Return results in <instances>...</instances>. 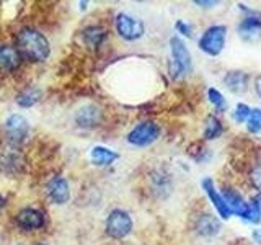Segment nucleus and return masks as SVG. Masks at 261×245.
I'll use <instances>...</instances> for the list:
<instances>
[{
  "label": "nucleus",
  "mask_w": 261,
  "mask_h": 245,
  "mask_svg": "<svg viewBox=\"0 0 261 245\" xmlns=\"http://www.w3.org/2000/svg\"><path fill=\"white\" fill-rule=\"evenodd\" d=\"M21 59L30 62H44L51 56L49 41L41 31L33 27H24L16 33V44Z\"/></svg>",
  "instance_id": "nucleus-1"
},
{
  "label": "nucleus",
  "mask_w": 261,
  "mask_h": 245,
  "mask_svg": "<svg viewBox=\"0 0 261 245\" xmlns=\"http://www.w3.org/2000/svg\"><path fill=\"white\" fill-rule=\"evenodd\" d=\"M171 47V61H170V74L173 79H179L191 70V54L188 51L186 44L178 36L170 39Z\"/></svg>",
  "instance_id": "nucleus-2"
},
{
  "label": "nucleus",
  "mask_w": 261,
  "mask_h": 245,
  "mask_svg": "<svg viewBox=\"0 0 261 245\" xmlns=\"http://www.w3.org/2000/svg\"><path fill=\"white\" fill-rule=\"evenodd\" d=\"M4 133H5L7 141L13 147L21 145L30 136V122L23 114L13 113L4 122Z\"/></svg>",
  "instance_id": "nucleus-3"
},
{
  "label": "nucleus",
  "mask_w": 261,
  "mask_h": 245,
  "mask_svg": "<svg viewBox=\"0 0 261 245\" xmlns=\"http://www.w3.org/2000/svg\"><path fill=\"white\" fill-rule=\"evenodd\" d=\"M106 234L113 239H124L133 231V219L122 209H113L106 217Z\"/></svg>",
  "instance_id": "nucleus-4"
},
{
  "label": "nucleus",
  "mask_w": 261,
  "mask_h": 245,
  "mask_svg": "<svg viewBox=\"0 0 261 245\" xmlns=\"http://www.w3.org/2000/svg\"><path fill=\"white\" fill-rule=\"evenodd\" d=\"M114 27H116L118 35L126 41H136L142 38L145 31L144 23L127 13H118L114 18Z\"/></svg>",
  "instance_id": "nucleus-5"
},
{
  "label": "nucleus",
  "mask_w": 261,
  "mask_h": 245,
  "mask_svg": "<svg viewBox=\"0 0 261 245\" xmlns=\"http://www.w3.org/2000/svg\"><path fill=\"white\" fill-rule=\"evenodd\" d=\"M160 136V128L159 125H155L152 121H145L137 125L130 133L127 134L129 144H133L136 147H145L155 142Z\"/></svg>",
  "instance_id": "nucleus-6"
},
{
  "label": "nucleus",
  "mask_w": 261,
  "mask_h": 245,
  "mask_svg": "<svg viewBox=\"0 0 261 245\" xmlns=\"http://www.w3.org/2000/svg\"><path fill=\"white\" fill-rule=\"evenodd\" d=\"M225 35H227L225 27H220V24H217V27H211L202 35V38L199 41V47L209 56H219L222 53L224 44H225Z\"/></svg>",
  "instance_id": "nucleus-7"
},
{
  "label": "nucleus",
  "mask_w": 261,
  "mask_h": 245,
  "mask_svg": "<svg viewBox=\"0 0 261 245\" xmlns=\"http://www.w3.org/2000/svg\"><path fill=\"white\" fill-rule=\"evenodd\" d=\"M15 223L23 231H39L46 226V214L38 208H23L16 214Z\"/></svg>",
  "instance_id": "nucleus-8"
},
{
  "label": "nucleus",
  "mask_w": 261,
  "mask_h": 245,
  "mask_svg": "<svg viewBox=\"0 0 261 245\" xmlns=\"http://www.w3.org/2000/svg\"><path fill=\"white\" fill-rule=\"evenodd\" d=\"M47 198L54 204H67L70 200V185L64 177H53L46 186Z\"/></svg>",
  "instance_id": "nucleus-9"
},
{
  "label": "nucleus",
  "mask_w": 261,
  "mask_h": 245,
  "mask_svg": "<svg viewBox=\"0 0 261 245\" xmlns=\"http://www.w3.org/2000/svg\"><path fill=\"white\" fill-rule=\"evenodd\" d=\"M100 121H101V111L96 105H92V103L84 105L75 113V122L80 128H85V129L95 128L100 125Z\"/></svg>",
  "instance_id": "nucleus-10"
},
{
  "label": "nucleus",
  "mask_w": 261,
  "mask_h": 245,
  "mask_svg": "<svg viewBox=\"0 0 261 245\" xmlns=\"http://www.w3.org/2000/svg\"><path fill=\"white\" fill-rule=\"evenodd\" d=\"M21 56L18 49L12 44H0V69L7 72H15L21 65Z\"/></svg>",
  "instance_id": "nucleus-11"
},
{
  "label": "nucleus",
  "mask_w": 261,
  "mask_h": 245,
  "mask_svg": "<svg viewBox=\"0 0 261 245\" xmlns=\"http://www.w3.org/2000/svg\"><path fill=\"white\" fill-rule=\"evenodd\" d=\"M239 35L245 43H258L261 41V20L256 16H248L239 24Z\"/></svg>",
  "instance_id": "nucleus-12"
},
{
  "label": "nucleus",
  "mask_w": 261,
  "mask_h": 245,
  "mask_svg": "<svg viewBox=\"0 0 261 245\" xmlns=\"http://www.w3.org/2000/svg\"><path fill=\"white\" fill-rule=\"evenodd\" d=\"M202 188H204V191L207 193V196L211 198L212 204H214V208L217 209L219 212V216L222 217V219H227V217H230V209H228V206L225 204L224 198H222V194H220L217 190H216V186L214 183H212V180L211 178H206L202 182Z\"/></svg>",
  "instance_id": "nucleus-13"
},
{
  "label": "nucleus",
  "mask_w": 261,
  "mask_h": 245,
  "mask_svg": "<svg viewBox=\"0 0 261 245\" xmlns=\"http://www.w3.org/2000/svg\"><path fill=\"white\" fill-rule=\"evenodd\" d=\"M222 198L225 201V204L230 209V214H237L240 217H247L248 212V203L245 201L239 193H235L233 190H227L222 193Z\"/></svg>",
  "instance_id": "nucleus-14"
},
{
  "label": "nucleus",
  "mask_w": 261,
  "mask_h": 245,
  "mask_svg": "<svg viewBox=\"0 0 261 245\" xmlns=\"http://www.w3.org/2000/svg\"><path fill=\"white\" fill-rule=\"evenodd\" d=\"M90 159H92L93 165H96V167H108L114 160L119 159V154L108 149V147L95 145L92 152H90Z\"/></svg>",
  "instance_id": "nucleus-15"
},
{
  "label": "nucleus",
  "mask_w": 261,
  "mask_h": 245,
  "mask_svg": "<svg viewBox=\"0 0 261 245\" xmlns=\"http://www.w3.org/2000/svg\"><path fill=\"white\" fill-rule=\"evenodd\" d=\"M224 84L230 92L243 93V92H247V88H248V76L240 70H232L225 76Z\"/></svg>",
  "instance_id": "nucleus-16"
},
{
  "label": "nucleus",
  "mask_w": 261,
  "mask_h": 245,
  "mask_svg": "<svg viewBox=\"0 0 261 245\" xmlns=\"http://www.w3.org/2000/svg\"><path fill=\"white\" fill-rule=\"evenodd\" d=\"M106 30L98 27V24H92V27H87L82 31V39L88 47H100L105 39H106Z\"/></svg>",
  "instance_id": "nucleus-17"
},
{
  "label": "nucleus",
  "mask_w": 261,
  "mask_h": 245,
  "mask_svg": "<svg viewBox=\"0 0 261 245\" xmlns=\"http://www.w3.org/2000/svg\"><path fill=\"white\" fill-rule=\"evenodd\" d=\"M41 98H43V90L39 87H28L16 96V105L20 108H31V106L41 102Z\"/></svg>",
  "instance_id": "nucleus-18"
},
{
  "label": "nucleus",
  "mask_w": 261,
  "mask_h": 245,
  "mask_svg": "<svg viewBox=\"0 0 261 245\" xmlns=\"http://www.w3.org/2000/svg\"><path fill=\"white\" fill-rule=\"evenodd\" d=\"M196 229H198V232L201 235H207L209 237V235H216L220 231V226H219V223L214 217L206 214V216L199 217L198 224H196Z\"/></svg>",
  "instance_id": "nucleus-19"
},
{
  "label": "nucleus",
  "mask_w": 261,
  "mask_h": 245,
  "mask_svg": "<svg viewBox=\"0 0 261 245\" xmlns=\"http://www.w3.org/2000/svg\"><path fill=\"white\" fill-rule=\"evenodd\" d=\"M222 134V125L216 116H207L206 125H204V137L206 139H216Z\"/></svg>",
  "instance_id": "nucleus-20"
},
{
  "label": "nucleus",
  "mask_w": 261,
  "mask_h": 245,
  "mask_svg": "<svg viewBox=\"0 0 261 245\" xmlns=\"http://www.w3.org/2000/svg\"><path fill=\"white\" fill-rule=\"evenodd\" d=\"M207 96H209L211 103L216 106V110H217V111H225V110H227V102H225V98L222 96V93H220L219 90H216V88H209Z\"/></svg>",
  "instance_id": "nucleus-21"
},
{
  "label": "nucleus",
  "mask_w": 261,
  "mask_h": 245,
  "mask_svg": "<svg viewBox=\"0 0 261 245\" xmlns=\"http://www.w3.org/2000/svg\"><path fill=\"white\" fill-rule=\"evenodd\" d=\"M247 128L250 133H259L261 131V110H251L247 119Z\"/></svg>",
  "instance_id": "nucleus-22"
},
{
  "label": "nucleus",
  "mask_w": 261,
  "mask_h": 245,
  "mask_svg": "<svg viewBox=\"0 0 261 245\" xmlns=\"http://www.w3.org/2000/svg\"><path fill=\"white\" fill-rule=\"evenodd\" d=\"M261 216V206H259V201L258 200H251L248 203V212H247V220L250 223H258Z\"/></svg>",
  "instance_id": "nucleus-23"
},
{
  "label": "nucleus",
  "mask_w": 261,
  "mask_h": 245,
  "mask_svg": "<svg viewBox=\"0 0 261 245\" xmlns=\"http://www.w3.org/2000/svg\"><path fill=\"white\" fill-rule=\"evenodd\" d=\"M250 113H251V110L248 108L247 105L239 103V105H237L235 111H233V118H235L237 122H243V121H247V119H248Z\"/></svg>",
  "instance_id": "nucleus-24"
},
{
  "label": "nucleus",
  "mask_w": 261,
  "mask_h": 245,
  "mask_svg": "<svg viewBox=\"0 0 261 245\" xmlns=\"http://www.w3.org/2000/svg\"><path fill=\"white\" fill-rule=\"evenodd\" d=\"M175 28L178 30V33H181V35H185V36H188V38H191V36H193V28H191L188 23H185L183 20H178V21L175 23Z\"/></svg>",
  "instance_id": "nucleus-25"
},
{
  "label": "nucleus",
  "mask_w": 261,
  "mask_h": 245,
  "mask_svg": "<svg viewBox=\"0 0 261 245\" xmlns=\"http://www.w3.org/2000/svg\"><path fill=\"white\" fill-rule=\"evenodd\" d=\"M251 182L261 191V165H258L255 170L251 172Z\"/></svg>",
  "instance_id": "nucleus-26"
},
{
  "label": "nucleus",
  "mask_w": 261,
  "mask_h": 245,
  "mask_svg": "<svg viewBox=\"0 0 261 245\" xmlns=\"http://www.w3.org/2000/svg\"><path fill=\"white\" fill-rule=\"evenodd\" d=\"M255 87H256V93L261 96V76H258V79H256V85H255Z\"/></svg>",
  "instance_id": "nucleus-27"
},
{
  "label": "nucleus",
  "mask_w": 261,
  "mask_h": 245,
  "mask_svg": "<svg viewBox=\"0 0 261 245\" xmlns=\"http://www.w3.org/2000/svg\"><path fill=\"white\" fill-rule=\"evenodd\" d=\"M253 237H255V240L261 245V231H255L253 232Z\"/></svg>",
  "instance_id": "nucleus-28"
},
{
  "label": "nucleus",
  "mask_w": 261,
  "mask_h": 245,
  "mask_svg": "<svg viewBox=\"0 0 261 245\" xmlns=\"http://www.w3.org/2000/svg\"><path fill=\"white\" fill-rule=\"evenodd\" d=\"M196 4H198V5H217V2H201V0H196Z\"/></svg>",
  "instance_id": "nucleus-29"
},
{
  "label": "nucleus",
  "mask_w": 261,
  "mask_h": 245,
  "mask_svg": "<svg viewBox=\"0 0 261 245\" xmlns=\"http://www.w3.org/2000/svg\"><path fill=\"white\" fill-rule=\"evenodd\" d=\"M5 206V198L2 196V193H0V209H2Z\"/></svg>",
  "instance_id": "nucleus-30"
},
{
  "label": "nucleus",
  "mask_w": 261,
  "mask_h": 245,
  "mask_svg": "<svg viewBox=\"0 0 261 245\" xmlns=\"http://www.w3.org/2000/svg\"><path fill=\"white\" fill-rule=\"evenodd\" d=\"M80 8H82V10H85V8H87V2H84V4L80 2Z\"/></svg>",
  "instance_id": "nucleus-31"
},
{
  "label": "nucleus",
  "mask_w": 261,
  "mask_h": 245,
  "mask_svg": "<svg viewBox=\"0 0 261 245\" xmlns=\"http://www.w3.org/2000/svg\"><path fill=\"white\" fill-rule=\"evenodd\" d=\"M36 245H46V243H36Z\"/></svg>",
  "instance_id": "nucleus-32"
}]
</instances>
